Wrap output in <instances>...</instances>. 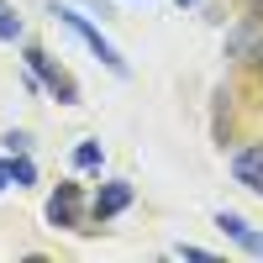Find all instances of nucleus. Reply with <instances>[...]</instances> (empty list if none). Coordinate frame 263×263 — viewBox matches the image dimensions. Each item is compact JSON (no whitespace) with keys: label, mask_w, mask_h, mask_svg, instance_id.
<instances>
[{"label":"nucleus","mask_w":263,"mask_h":263,"mask_svg":"<svg viewBox=\"0 0 263 263\" xmlns=\"http://www.w3.org/2000/svg\"><path fill=\"white\" fill-rule=\"evenodd\" d=\"M21 63H27V74L37 79V90H48L58 105H79V84H74V74L63 69V63H58L48 48L27 42V48H21Z\"/></svg>","instance_id":"obj_1"},{"label":"nucleus","mask_w":263,"mask_h":263,"mask_svg":"<svg viewBox=\"0 0 263 263\" xmlns=\"http://www.w3.org/2000/svg\"><path fill=\"white\" fill-rule=\"evenodd\" d=\"M174 258H190V263H205L211 253H205V248H190V242H179V248H174Z\"/></svg>","instance_id":"obj_10"},{"label":"nucleus","mask_w":263,"mask_h":263,"mask_svg":"<svg viewBox=\"0 0 263 263\" xmlns=\"http://www.w3.org/2000/svg\"><path fill=\"white\" fill-rule=\"evenodd\" d=\"M6 190H11V163L0 158V195H6Z\"/></svg>","instance_id":"obj_11"},{"label":"nucleus","mask_w":263,"mask_h":263,"mask_svg":"<svg viewBox=\"0 0 263 263\" xmlns=\"http://www.w3.org/2000/svg\"><path fill=\"white\" fill-rule=\"evenodd\" d=\"M0 142H6V153H27V147H32V137H27V132H6Z\"/></svg>","instance_id":"obj_9"},{"label":"nucleus","mask_w":263,"mask_h":263,"mask_svg":"<svg viewBox=\"0 0 263 263\" xmlns=\"http://www.w3.org/2000/svg\"><path fill=\"white\" fill-rule=\"evenodd\" d=\"M253 253H258V258H263V232H258V242H253Z\"/></svg>","instance_id":"obj_12"},{"label":"nucleus","mask_w":263,"mask_h":263,"mask_svg":"<svg viewBox=\"0 0 263 263\" xmlns=\"http://www.w3.org/2000/svg\"><path fill=\"white\" fill-rule=\"evenodd\" d=\"M48 221L63 227V232H95V227H90V205H84V184H79V179H63V184L48 195Z\"/></svg>","instance_id":"obj_3"},{"label":"nucleus","mask_w":263,"mask_h":263,"mask_svg":"<svg viewBox=\"0 0 263 263\" xmlns=\"http://www.w3.org/2000/svg\"><path fill=\"white\" fill-rule=\"evenodd\" d=\"M258 79H263V53H258Z\"/></svg>","instance_id":"obj_15"},{"label":"nucleus","mask_w":263,"mask_h":263,"mask_svg":"<svg viewBox=\"0 0 263 263\" xmlns=\"http://www.w3.org/2000/svg\"><path fill=\"white\" fill-rule=\"evenodd\" d=\"M6 163H11V184H16V190L37 184V163L27 158V153H6Z\"/></svg>","instance_id":"obj_6"},{"label":"nucleus","mask_w":263,"mask_h":263,"mask_svg":"<svg viewBox=\"0 0 263 263\" xmlns=\"http://www.w3.org/2000/svg\"><path fill=\"white\" fill-rule=\"evenodd\" d=\"M21 32H27V27H21V16L0 0V42H21Z\"/></svg>","instance_id":"obj_8"},{"label":"nucleus","mask_w":263,"mask_h":263,"mask_svg":"<svg viewBox=\"0 0 263 263\" xmlns=\"http://www.w3.org/2000/svg\"><path fill=\"white\" fill-rule=\"evenodd\" d=\"M53 21H63V27H69V32H74V37L84 42V48H90V53H95V58L105 63V69L116 74V79H126V74H132V69H126V58H121V53H116V48H111L105 37H100V27H90V21H84V16H79L74 6H53Z\"/></svg>","instance_id":"obj_2"},{"label":"nucleus","mask_w":263,"mask_h":263,"mask_svg":"<svg viewBox=\"0 0 263 263\" xmlns=\"http://www.w3.org/2000/svg\"><path fill=\"white\" fill-rule=\"evenodd\" d=\"M248 6H253V11H263V0H248Z\"/></svg>","instance_id":"obj_14"},{"label":"nucleus","mask_w":263,"mask_h":263,"mask_svg":"<svg viewBox=\"0 0 263 263\" xmlns=\"http://www.w3.org/2000/svg\"><path fill=\"white\" fill-rule=\"evenodd\" d=\"M132 195H137V190H132V179H105V184L95 190V200H90V221H95V227L116 221V216L132 205Z\"/></svg>","instance_id":"obj_4"},{"label":"nucleus","mask_w":263,"mask_h":263,"mask_svg":"<svg viewBox=\"0 0 263 263\" xmlns=\"http://www.w3.org/2000/svg\"><path fill=\"white\" fill-rule=\"evenodd\" d=\"M174 6H179V11H184V6H200V0H174Z\"/></svg>","instance_id":"obj_13"},{"label":"nucleus","mask_w":263,"mask_h":263,"mask_svg":"<svg viewBox=\"0 0 263 263\" xmlns=\"http://www.w3.org/2000/svg\"><path fill=\"white\" fill-rule=\"evenodd\" d=\"M232 179L263 200V142H248V147L232 153Z\"/></svg>","instance_id":"obj_5"},{"label":"nucleus","mask_w":263,"mask_h":263,"mask_svg":"<svg viewBox=\"0 0 263 263\" xmlns=\"http://www.w3.org/2000/svg\"><path fill=\"white\" fill-rule=\"evenodd\" d=\"M105 163V147L95 142V137H84L79 147H74V168H100Z\"/></svg>","instance_id":"obj_7"}]
</instances>
